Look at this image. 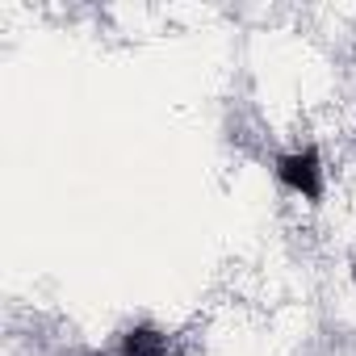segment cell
<instances>
[{
    "label": "cell",
    "instance_id": "cell-1",
    "mask_svg": "<svg viewBox=\"0 0 356 356\" xmlns=\"http://www.w3.org/2000/svg\"><path fill=\"white\" fill-rule=\"evenodd\" d=\"M277 181L289 193H298L306 202H318L323 197V159H318V151L314 147H302V151L281 155L277 159Z\"/></svg>",
    "mask_w": 356,
    "mask_h": 356
},
{
    "label": "cell",
    "instance_id": "cell-2",
    "mask_svg": "<svg viewBox=\"0 0 356 356\" xmlns=\"http://www.w3.org/2000/svg\"><path fill=\"white\" fill-rule=\"evenodd\" d=\"M122 356H172V339L159 327H130L122 335Z\"/></svg>",
    "mask_w": 356,
    "mask_h": 356
},
{
    "label": "cell",
    "instance_id": "cell-3",
    "mask_svg": "<svg viewBox=\"0 0 356 356\" xmlns=\"http://www.w3.org/2000/svg\"><path fill=\"white\" fill-rule=\"evenodd\" d=\"M352 277H356V264H352Z\"/></svg>",
    "mask_w": 356,
    "mask_h": 356
}]
</instances>
